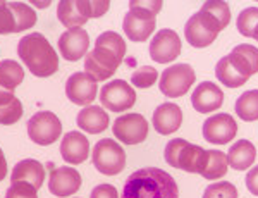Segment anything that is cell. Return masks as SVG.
Returning a JSON list of instances; mask_svg holds the SVG:
<instances>
[{
  "mask_svg": "<svg viewBox=\"0 0 258 198\" xmlns=\"http://www.w3.org/2000/svg\"><path fill=\"white\" fill-rule=\"evenodd\" d=\"M120 198H179V189L164 169L143 167L126 179Z\"/></svg>",
  "mask_w": 258,
  "mask_h": 198,
  "instance_id": "obj_1",
  "label": "cell"
},
{
  "mask_svg": "<svg viewBox=\"0 0 258 198\" xmlns=\"http://www.w3.org/2000/svg\"><path fill=\"white\" fill-rule=\"evenodd\" d=\"M18 55L36 78H48L59 69V55L41 33L23 36L18 43Z\"/></svg>",
  "mask_w": 258,
  "mask_h": 198,
  "instance_id": "obj_2",
  "label": "cell"
},
{
  "mask_svg": "<svg viewBox=\"0 0 258 198\" xmlns=\"http://www.w3.org/2000/svg\"><path fill=\"white\" fill-rule=\"evenodd\" d=\"M222 31L220 24L207 11L200 9L188 19L184 26L186 42L195 48H205L215 42L219 33Z\"/></svg>",
  "mask_w": 258,
  "mask_h": 198,
  "instance_id": "obj_3",
  "label": "cell"
},
{
  "mask_svg": "<svg viewBox=\"0 0 258 198\" xmlns=\"http://www.w3.org/2000/svg\"><path fill=\"white\" fill-rule=\"evenodd\" d=\"M93 166L105 176H115L126 167V152L115 140L103 138L93 147Z\"/></svg>",
  "mask_w": 258,
  "mask_h": 198,
  "instance_id": "obj_4",
  "label": "cell"
},
{
  "mask_svg": "<svg viewBox=\"0 0 258 198\" xmlns=\"http://www.w3.org/2000/svg\"><path fill=\"white\" fill-rule=\"evenodd\" d=\"M253 74L255 73H253L251 65L248 64V60L234 50L229 55L222 57L215 65V76L227 88H239Z\"/></svg>",
  "mask_w": 258,
  "mask_h": 198,
  "instance_id": "obj_5",
  "label": "cell"
},
{
  "mask_svg": "<svg viewBox=\"0 0 258 198\" xmlns=\"http://www.w3.org/2000/svg\"><path fill=\"white\" fill-rule=\"evenodd\" d=\"M62 133V122L50 110H40L28 121V136L33 143L40 147L52 145Z\"/></svg>",
  "mask_w": 258,
  "mask_h": 198,
  "instance_id": "obj_6",
  "label": "cell"
},
{
  "mask_svg": "<svg viewBox=\"0 0 258 198\" xmlns=\"http://www.w3.org/2000/svg\"><path fill=\"white\" fill-rule=\"evenodd\" d=\"M195 80H197L195 69L189 64H172L160 74L159 88L165 97L177 98L188 92Z\"/></svg>",
  "mask_w": 258,
  "mask_h": 198,
  "instance_id": "obj_7",
  "label": "cell"
},
{
  "mask_svg": "<svg viewBox=\"0 0 258 198\" xmlns=\"http://www.w3.org/2000/svg\"><path fill=\"white\" fill-rule=\"evenodd\" d=\"M100 104L112 112H124L136 104V92L124 80H114L102 86Z\"/></svg>",
  "mask_w": 258,
  "mask_h": 198,
  "instance_id": "obj_8",
  "label": "cell"
},
{
  "mask_svg": "<svg viewBox=\"0 0 258 198\" xmlns=\"http://www.w3.org/2000/svg\"><path fill=\"white\" fill-rule=\"evenodd\" d=\"M122 62L119 55L110 52L105 47H95L93 50L86 53L85 59V73H88L95 81H103L117 71V68Z\"/></svg>",
  "mask_w": 258,
  "mask_h": 198,
  "instance_id": "obj_9",
  "label": "cell"
},
{
  "mask_svg": "<svg viewBox=\"0 0 258 198\" xmlns=\"http://www.w3.org/2000/svg\"><path fill=\"white\" fill-rule=\"evenodd\" d=\"M112 131L124 145H138L147 140L148 122L141 114H126L115 119Z\"/></svg>",
  "mask_w": 258,
  "mask_h": 198,
  "instance_id": "obj_10",
  "label": "cell"
},
{
  "mask_svg": "<svg viewBox=\"0 0 258 198\" xmlns=\"http://www.w3.org/2000/svg\"><path fill=\"white\" fill-rule=\"evenodd\" d=\"M150 57L157 64H169L181 53V38L174 30L164 28L150 42Z\"/></svg>",
  "mask_w": 258,
  "mask_h": 198,
  "instance_id": "obj_11",
  "label": "cell"
},
{
  "mask_svg": "<svg viewBox=\"0 0 258 198\" xmlns=\"http://www.w3.org/2000/svg\"><path fill=\"white\" fill-rule=\"evenodd\" d=\"M122 30L131 42H145L155 30V14L138 7H129L124 16Z\"/></svg>",
  "mask_w": 258,
  "mask_h": 198,
  "instance_id": "obj_12",
  "label": "cell"
},
{
  "mask_svg": "<svg viewBox=\"0 0 258 198\" xmlns=\"http://www.w3.org/2000/svg\"><path fill=\"white\" fill-rule=\"evenodd\" d=\"M98 81H95L88 73H74L66 83V95L74 105L88 107L97 98Z\"/></svg>",
  "mask_w": 258,
  "mask_h": 198,
  "instance_id": "obj_13",
  "label": "cell"
},
{
  "mask_svg": "<svg viewBox=\"0 0 258 198\" xmlns=\"http://www.w3.org/2000/svg\"><path fill=\"white\" fill-rule=\"evenodd\" d=\"M238 133V124L229 114H215L203 122V138L212 145H226Z\"/></svg>",
  "mask_w": 258,
  "mask_h": 198,
  "instance_id": "obj_14",
  "label": "cell"
},
{
  "mask_svg": "<svg viewBox=\"0 0 258 198\" xmlns=\"http://www.w3.org/2000/svg\"><path fill=\"white\" fill-rule=\"evenodd\" d=\"M90 36L83 28H74L68 30L60 35L59 38V50L60 55L69 62H76L88 53Z\"/></svg>",
  "mask_w": 258,
  "mask_h": 198,
  "instance_id": "obj_15",
  "label": "cell"
},
{
  "mask_svg": "<svg viewBox=\"0 0 258 198\" xmlns=\"http://www.w3.org/2000/svg\"><path fill=\"white\" fill-rule=\"evenodd\" d=\"M81 188V176L73 167H57L50 172L48 189L55 196H71Z\"/></svg>",
  "mask_w": 258,
  "mask_h": 198,
  "instance_id": "obj_16",
  "label": "cell"
},
{
  "mask_svg": "<svg viewBox=\"0 0 258 198\" xmlns=\"http://www.w3.org/2000/svg\"><path fill=\"white\" fill-rule=\"evenodd\" d=\"M224 102V93L215 83L212 81H203L195 88L191 95V104L195 110L200 114H209L212 110H217Z\"/></svg>",
  "mask_w": 258,
  "mask_h": 198,
  "instance_id": "obj_17",
  "label": "cell"
},
{
  "mask_svg": "<svg viewBox=\"0 0 258 198\" xmlns=\"http://www.w3.org/2000/svg\"><path fill=\"white\" fill-rule=\"evenodd\" d=\"M60 155L68 164H83L90 155V143L83 133L69 131L60 142Z\"/></svg>",
  "mask_w": 258,
  "mask_h": 198,
  "instance_id": "obj_18",
  "label": "cell"
},
{
  "mask_svg": "<svg viewBox=\"0 0 258 198\" xmlns=\"http://www.w3.org/2000/svg\"><path fill=\"white\" fill-rule=\"evenodd\" d=\"M153 127L159 135H170L176 131L182 124V110L181 107L172 104V102H165V104L159 105L153 112L152 117Z\"/></svg>",
  "mask_w": 258,
  "mask_h": 198,
  "instance_id": "obj_19",
  "label": "cell"
},
{
  "mask_svg": "<svg viewBox=\"0 0 258 198\" xmlns=\"http://www.w3.org/2000/svg\"><path fill=\"white\" fill-rule=\"evenodd\" d=\"M18 181L30 183L31 186H35L36 189L41 188V184H43V181H45L43 166L35 159L19 160L11 172V183H18Z\"/></svg>",
  "mask_w": 258,
  "mask_h": 198,
  "instance_id": "obj_20",
  "label": "cell"
},
{
  "mask_svg": "<svg viewBox=\"0 0 258 198\" xmlns=\"http://www.w3.org/2000/svg\"><path fill=\"white\" fill-rule=\"evenodd\" d=\"M78 126L90 135H98L109 127V115L100 105H88L81 109L76 119Z\"/></svg>",
  "mask_w": 258,
  "mask_h": 198,
  "instance_id": "obj_21",
  "label": "cell"
},
{
  "mask_svg": "<svg viewBox=\"0 0 258 198\" xmlns=\"http://www.w3.org/2000/svg\"><path fill=\"white\" fill-rule=\"evenodd\" d=\"M256 159V148L248 140H239L227 152V166L236 171H246Z\"/></svg>",
  "mask_w": 258,
  "mask_h": 198,
  "instance_id": "obj_22",
  "label": "cell"
},
{
  "mask_svg": "<svg viewBox=\"0 0 258 198\" xmlns=\"http://www.w3.org/2000/svg\"><path fill=\"white\" fill-rule=\"evenodd\" d=\"M205 159H207V150L186 142L181 154L177 157V169L186 172H193V174H202L203 167H205Z\"/></svg>",
  "mask_w": 258,
  "mask_h": 198,
  "instance_id": "obj_23",
  "label": "cell"
},
{
  "mask_svg": "<svg viewBox=\"0 0 258 198\" xmlns=\"http://www.w3.org/2000/svg\"><path fill=\"white\" fill-rule=\"evenodd\" d=\"M57 18L68 30L81 28L85 23H88L86 16L83 14L80 0H62L57 6Z\"/></svg>",
  "mask_w": 258,
  "mask_h": 198,
  "instance_id": "obj_24",
  "label": "cell"
},
{
  "mask_svg": "<svg viewBox=\"0 0 258 198\" xmlns=\"http://www.w3.org/2000/svg\"><path fill=\"white\" fill-rule=\"evenodd\" d=\"M23 117V104L14 93L0 92V124H16Z\"/></svg>",
  "mask_w": 258,
  "mask_h": 198,
  "instance_id": "obj_25",
  "label": "cell"
},
{
  "mask_svg": "<svg viewBox=\"0 0 258 198\" xmlns=\"http://www.w3.org/2000/svg\"><path fill=\"white\" fill-rule=\"evenodd\" d=\"M24 80V69L19 62L6 59L0 62V88L6 92H14Z\"/></svg>",
  "mask_w": 258,
  "mask_h": 198,
  "instance_id": "obj_26",
  "label": "cell"
},
{
  "mask_svg": "<svg viewBox=\"0 0 258 198\" xmlns=\"http://www.w3.org/2000/svg\"><path fill=\"white\" fill-rule=\"evenodd\" d=\"M227 155L220 150H207L205 167L202 174L205 179H220L222 176L227 174Z\"/></svg>",
  "mask_w": 258,
  "mask_h": 198,
  "instance_id": "obj_27",
  "label": "cell"
},
{
  "mask_svg": "<svg viewBox=\"0 0 258 198\" xmlns=\"http://www.w3.org/2000/svg\"><path fill=\"white\" fill-rule=\"evenodd\" d=\"M236 114L241 121L253 122L258 119V90H248L236 100Z\"/></svg>",
  "mask_w": 258,
  "mask_h": 198,
  "instance_id": "obj_28",
  "label": "cell"
},
{
  "mask_svg": "<svg viewBox=\"0 0 258 198\" xmlns=\"http://www.w3.org/2000/svg\"><path fill=\"white\" fill-rule=\"evenodd\" d=\"M9 7H11L12 16H14V21H16L14 33L26 31L35 26V23H36L35 9H31V7L26 6L24 2H9Z\"/></svg>",
  "mask_w": 258,
  "mask_h": 198,
  "instance_id": "obj_29",
  "label": "cell"
},
{
  "mask_svg": "<svg viewBox=\"0 0 258 198\" xmlns=\"http://www.w3.org/2000/svg\"><path fill=\"white\" fill-rule=\"evenodd\" d=\"M236 28L246 38H258V7H246L239 12Z\"/></svg>",
  "mask_w": 258,
  "mask_h": 198,
  "instance_id": "obj_30",
  "label": "cell"
},
{
  "mask_svg": "<svg viewBox=\"0 0 258 198\" xmlns=\"http://www.w3.org/2000/svg\"><path fill=\"white\" fill-rule=\"evenodd\" d=\"M95 47L109 48L110 52H114L120 59H124V53H126V42H124L122 36L115 31H103L97 38V42H95Z\"/></svg>",
  "mask_w": 258,
  "mask_h": 198,
  "instance_id": "obj_31",
  "label": "cell"
},
{
  "mask_svg": "<svg viewBox=\"0 0 258 198\" xmlns=\"http://www.w3.org/2000/svg\"><path fill=\"white\" fill-rule=\"evenodd\" d=\"M203 11H207L212 18L215 19L220 28H227L229 21H231V9H229V4L222 2V0H209L202 6Z\"/></svg>",
  "mask_w": 258,
  "mask_h": 198,
  "instance_id": "obj_32",
  "label": "cell"
},
{
  "mask_svg": "<svg viewBox=\"0 0 258 198\" xmlns=\"http://www.w3.org/2000/svg\"><path fill=\"white\" fill-rule=\"evenodd\" d=\"M157 78H159V74L153 65H141L131 74V83L136 88H150L155 85Z\"/></svg>",
  "mask_w": 258,
  "mask_h": 198,
  "instance_id": "obj_33",
  "label": "cell"
},
{
  "mask_svg": "<svg viewBox=\"0 0 258 198\" xmlns=\"http://www.w3.org/2000/svg\"><path fill=\"white\" fill-rule=\"evenodd\" d=\"M203 198H238V189L229 181L210 184L203 193Z\"/></svg>",
  "mask_w": 258,
  "mask_h": 198,
  "instance_id": "obj_34",
  "label": "cell"
},
{
  "mask_svg": "<svg viewBox=\"0 0 258 198\" xmlns=\"http://www.w3.org/2000/svg\"><path fill=\"white\" fill-rule=\"evenodd\" d=\"M80 6L86 19H93L105 14L109 11L110 4L107 0H80Z\"/></svg>",
  "mask_w": 258,
  "mask_h": 198,
  "instance_id": "obj_35",
  "label": "cell"
},
{
  "mask_svg": "<svg viewBox=\"0 0 258 198\" xmlns=\"http://www.w3.org/2000/svg\"><path fill=\"white\" fill-rule=\"evenodd\" d=\"M6 198H38V189L31 186L30 183L18 181V183H11Z\"/></svg>",
  "mask_w": 258,
  "mask_h": 198,
  "instance_id": "obj_36",
  "label": "cell"
},
{
  "mask_svg": "<svg viewBox=\"0 0 258 198\" xmlns=\"http://www.w3.org/2000/svg\"><path fill=\"white\" fill-rule=\"evenodd\" d=\"M16 30V21L9 2H0V35H9Z\"/></svg>",
  "mask_w": 258,
  "mask_h": 198,
  "instance_id": "obj_37",
  "label": "cell"
},
{
  "mask_svg": "<svg viewBox=\"0 0 258 198\" xmlns=\"http://www.w3.org/2000/svg\"><path fill=\"white\" fill-rule=\"evenodd\" d=\"M184 143H186V140L174 138V140H170L167 145H165L164 157H165V162H167L170 167H176L177 169V157H179V154H181Z\"/></svg>",
  "mask_w": 258,
  "mask_h": 198,
  "instance_id": "obj_38",
  "label": "cell"
},
{
  "mask_svg": "<svg viewBox=\"0 0 258 198\" xmlns=\"http://www.w3.org/2000/svg\"><path fill=\"white\" fill-rule=\"evenodd\" d=\"M234 52H238L239 55H243L248 60V64L251 65L253 73H258V48L248 43H241L238 47L232 48Z\"/></svg>",
  "mask_w": 258,
  "mask_h": 198,
  "instance_id": "obj_39",
  "label": "cell"
},
{
  "mask_svg": "<svg viewBox=\"0 0 258 198\" xmlns=\"http://www.w3.org/2000/svg\"><path fill=\"white\" fill-rule=\"evenodd\" d=\"M90 198H119V193L112 184H98L97 188H93Z\"/></svg>",
  "mask_w": 258,
  "mask_h": 198,
  "instance_id": "obj_40",
  "label": "cell"
},
{
  "mask_svg": "<svg viewBox=\"0 0 258 198\" xmlns=\"http://www.w3.org/2000/svg\"><path fill=\"white\" fill-rule=\"evenodd\" d=\"M129 7H138V9H143L147 12H152V14H159L160 9H162V2L160 0H152V2H138V0H131L129 2Z\"/></svg>",
  "mask_w": 258,
  "mask_h": 198,
  "instance_id": "obj_41",
  "label": "cell"
},
{
  "mask_svg": "<svg viewBox=\"0 0 258 198\" xmlns=\"http://www.w3.org/2000/svg\"><path fill=\"white\" fill-rule=\"evenodd\" d=\"M246 188L249 189V193H253L255 196H258V166L253 169H249L246 174Z\"/></svg>",
  "mask_w": 258,
  "mask_h": 198,
  "instance_id": "obj_42",
  "label": "cell"
},
{
  "mask_svg": "<svg viewBox=\"0 0 258 198\" xmlns=\"http://www.w3.org/2000/svg\"><path fill=\"white\" fill-rule=\"evenodd\" d=\"M7 174V160H6V155H4L2 148H0V181L6 177Z\"/></svg>",
  "mask_w": 258,
  "mask_h": 198,
  "instance_id": "obj_43",
  "label": "cell"
},
{
  "mask_svg": "<svg viewBox=\"0 0 258 198\" xmlns=\"http://www.w3.org/2000/svg\"><path fill=\"white\" fill-rule=\"evenodd\" d=\"M0 92H6V90H2V88H0Z\"/></svg>",
  "mask_w": 258,
  "mask_h": 198,
  "instance_id": "obj_44",
  "label": "cell"
},
{
  "mask_svg": "<svg viewBox=\"0 0 258 198\" xmlns=\"http://www.w3.org/2000/svg\"><path fill=\"white\" fill-rule=\"evenodd\" d=\"M256 42H258V38H256Z\"/></svg>",
  "mask_w": 258,
  "mask_h": 198,
  "instance_id": "obj_45",
  "label": "cell"
}]
</instances>
